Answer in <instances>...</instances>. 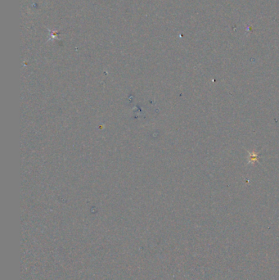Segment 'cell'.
<instances>
[{
  "mask_svg": "<svg viewBox=\"0 0 279 280\" xmlns=\"http://www.w3.org/2000/svg\"><path fill=\"white\" fill-rule=\"evenodd\" d=\"M256 160H257V155L256 154H255L254 152H253V153H250V161L252 162H254V161H255Z\"/></svg>",
  "mask_w": 279,
  "mask_h": 280,
  "instance_id": "cell-1",
  "label": "cell"
}]
</instances>
